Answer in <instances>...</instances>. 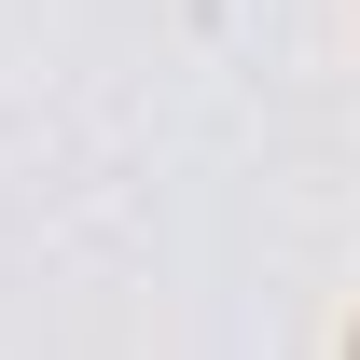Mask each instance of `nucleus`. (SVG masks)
<instances>
[]
</instances>
